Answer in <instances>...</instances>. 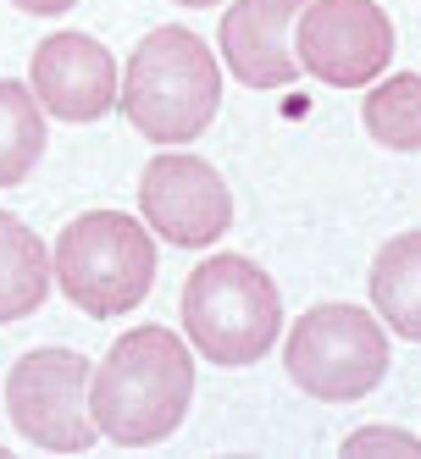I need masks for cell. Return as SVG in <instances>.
Returning a JSON list of instances; mask_svg holds the SVG:
<instances>
[{
    "label": "cell",
    "mask_w": 421,
    "mask_h": 459,
    "mask_svg": "<svg viewBox=\"0 0 421 459\" xmlns=\"http://www.w3.org/2000/svg\"><path fill=\"white\" fill-rule=\"evenodd\" d=\"M194 404V359L189 343L167 326L122 333L101 371H89V415L94 432L122 448L167 443Z\"/></svg>",
    "instance_id": "obj_1"
},
{
    "label": "cell",
    "mask_w": 421,
    "mask_h": 459,
    "mask_svg": "<svg viewBox=\"0 0 421 459\" xmlns=\"http://www.w3.org/2000/svg\"><path fill=\"white\" fill-rule=\"evenodd\" d=\"M117 106L150 144L200 139L222 106V67H216L211 45L183 22L150 28L134 45V56H127Z\"/></svg>",
    "instance_id": "obj_2"
},
{
    "label": "cell",
    "mask_w": 421,
    "mask_h": 459,
    "mask_svg": "<svg viewBox=\"0 0 421 459\" xmlns=\"http://www.w3.org/2000/svg\"><path fill=\"white\" fill-rule=\"evenodd\" d=\"M50 282L61 299L94 321H111L145 305L155 288V238L127 211H83L61 227L50 255Z\"/></svg>",
    "instance_id": "obj_3"
},
{
    "label": "cell",
    "mask_w": 421,
    "mask_h": 459,
    "mask_svg": "<svg viewBox=\"0 0 421 459\" xmlns=\"http://www.w3.org/2000/svg\"><path fill=\"white\" fill-rule=\"evenodd\" d=\"M283 326V293L250 255H211L183 282V333L211 366L267 359Z\"/></svg>",
    "instance_id": "obj_4"
},
{
    "label": "cell",
    "mask_w": 421,
    "mask_h": 459,
    "mask_svg": "<svg viewBox=\"0 0 421 459\" xmlns=\"http://www.w3.org/2000/svg\"><path fill=\"white\" fill-rule=\"evenodd\" d=\"M283 371L321 404H355L388 377V333L361 305H311L283 343Z\"/></svg>",
    "instance_id": "obj_5"
},
{
    "label": "cell",
    "mask_w": 421,
    "mask_h": 459,
    "mask_svg": "<svg viewBox=\"0 0 421 459\" xmlns=\"http://www.w3.org/2000/svg\"><path fill=\"white\" fill-rule=\"evenodd\" d=\"M89 359L78 349H28L6 377V415L12 426L50 454H83L94 437L89 415Z\"/></svg>",
    "instance_id": "obj_6"
},
{
    "label": "cell",
    "mask_w": 421,
    "mask_h": 459,
    "mask_svg": "<svg viewBox=\"0 0 421 459\" xmlns=\"http://www.w3.org/2000/svg\"><path fill=\"white\" fill-rule=\"evenodd\" d=\"M300 73L328 89H366L394 61V22L372 0H305L294 22Z\"/></svg>",
    "instance_id": "obj_7"
},
{
    "label": "cell",
    "mask_w": 421,
    "mask_h": 459,
    "mask_svg": "<svg viewBox=\"0 0 421 459\" xmlns=\"http://www.w3.org/2000/svg\"><path fill=\"white\" fill-rule=\"evenodd\" d=\"M139 211L155 238L178 249H211L233 227V194L211 160L189 150H161L139 178Z\"/></svg>",
    "instance_id": "obj_8"
},
{
    "label": "cell",
    "mask_w": 421,
    "mask_h": 459,
    "mask_svg": "<svg viewBox=\"0 0 421 459\" xmlns=\"http://www.w3.org/2000/svg\"><path fill=\"white\" fill-rule=\"evenodd\" d=\"M117 61L101 39L78 34H50L39 39L34 61H28V89L56 122H101L117 106Z\"/></svg>",
    "instance_id": "obj_9"
},
{
    "label": "cell",
    "mask_w": 421,
    "mask_h": 459,
    "mask_svg": "<svg viewBox=\"0 0 421 459\" xmlns=\"http://www.w3.org/2000/svg\"><path fill=\"white\" fill-rule=\"evenodd\" d=\"M300 12L305 0H233L222 12L216 45L244 89H288L300 78V56H294Z\"/></svg>",
    "instance_id": "obj_10"
},
{
    "label": "cell",
    "mask_w": 421,
    "mask_h": 459,
    "mask_svg": "<svg viewBox=\"0 0 421 459\" xmlns=\"http://www.w3.org/2000/svg\"><path fill=\"white\" fill-rule=\"evenodd\" d=\"M50 299V249L28 221L0 211V321H22Z\"/></svg>",
    "instance_id": "obj_11"
},
{
    "label": "cell",
    "mask_w": 421,
    "mask_h": 459,
    "mask_svg": "<svg viewBox=\"0 0 421 459\" xmlns=\"http://www.w3.org/2000/svg\"><path fill=\"white\" fill-rule=\"evenodd\" d=\"M372 310L399 338L421 343V233L388 238L372 260Z\"/></svg>",
    "instance_id": "obj_12"
},
{
    "label": "cell",
    "mask_w": 421,
    "mask_h": 459,
    "mask_svg": "<svg viewBox=\"0 0 421 459\" xmlns=\"http://www.w3.org/2000/svg\"><path fill=\"white\" fill-rule=\"evenodd\" d=\"M45 155V106L17 78H0V188H17Z\"/></svg>",
    "instance_id": "obj_13"
},
{
    "label": "cell",
    "mask_w": 421,
    "mask_h": 459,
    "mask_svg": "<svg viewBox=\"0 0 421 459\" xmlns=\"http://www.w3.org/2000/svg\"><path fill=\"white\" fill-rule=\"evenodd\" d=\"M366 134L394 150V155H416L421 150V73H394L366 89V106H361Z\"/></svg>",
    "instance_id": "obj_14"
},
{
    "label": "cell",
    "mask_w": 421,
    "mask_h": 459,
    "mask_svg": "<svg viewBox=\"0 0 421 459\" xmlns=\"http://www.w3.org/2000/svg\"><path fill=\"white\" fill-rule=\"evenodd\" d=\"M361 454H394V459H421V437L399 432V426H361V432L344 437V459Z\"/></svg>",
    "instance_id": "obj_15"
},
{
    "label": "cell",
    "mask_w": 421,
    "mask_h": 459,
    "mask_svg": "<svg viewBox=\"0 0 421 459\" xmlns=\"http://www.w3.org/2000/svg\"><path fill=\"white\" fill-rule=\"evenodd\" d=\"M17 12H28V17H61V12H73L78 0H12Z\"/></svg>",
    "instance_id": "obj_16"
},
{
    "label": "cell",
    "mask_w": 421,
    "mask_h": 459,
    "mask_svg": "<svg viewBox=\"0 0 421 459\" xmlns=\"http://www.w3.org/2000/svg\"><path fill=\"white\" fill-rule=\"evenodd\" d=\"M178 6H189V12H200V6H222V0H178Z\"/></svg>",
    "instance_id": "obj_17"
},
{
    "label": "cell",
    "mask_w": 421,
    "mask_h": 459,
    "mask_svg": "<svg viewBox=\"0 0 421 459\" xmlns=\"http://www.w3.org/2000/svg\"><path fill=\"white\" fill-rule=\"evenodd\" d=\"M0 454H6V448H0Z\"/></svg>",
    "instance_id": "obj_18"
}]
</instances>
